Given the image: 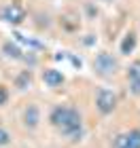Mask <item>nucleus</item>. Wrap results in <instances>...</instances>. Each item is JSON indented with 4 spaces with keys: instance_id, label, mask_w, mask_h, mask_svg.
<instances>
[{
    "instance_id": "1",
    "label": "nucleus",
    "mask_w": 140,
    "mask_h": 148,
    "mask_svg": "<svg viewBox=\"0 0 140 148\" xmlns=\"http://www.w3.org/2000/svg\"><path fill=\"white\" fill-rule=\"evenodd\" d=\"M59 131H62V136H66L68 140L72 142H77V140L83 138V119H81V112L77 108H72L68 119H66V123L59 127Z\"/></svg>"
},
{
    "instance_id": "2",
    "label": "nucleus",
    "mask_w": 140,
    "mask_h": 148,
    "mask_svg": "<svg viewBox=\"0 0 140 148\" xmlns=\"http://www.w3.org/2000/svg\"><path fill=\"white\" fill-rule=\"evenodd\" d=\"M96 108L102 114H110L117 108V95L110 89H102L98 93V97H96Z\"/></svg>"
},
{
    "instance_id": "3",
    "label": "nucleus",
    "mask_w": 140,
    "mask_h": 148,
    "mask_svg": "<svg viewBox=\"0 0 140 148\" xmlns=\"http://www.w3.org/2000/svg\"><path fill=\"white\" fill-rule=\"evenodd\" d=\"M112 146L115 148H140V129H130L125 133H119Z\"/></svg>"
},
{
    "instance_id": "4",
    "label": "nucleus",
    "mask_w": 140,
    "mask_h": 148,
    "mask_svg": "<svg viewBox=\"0 0 140 148\" xmlns=\"http://www.w3.org/2000/svg\"><path fill=\"white\" fill-rule=\"evenodd\" d=\"M93 68H96L100 74H112L117 68V59L110 55V53H100L93 62Z\"/></svg>"
},
{
    "instance_id": "5",
    "label": "nucleus",
    "mask_w": 140,
    "mask_h": 148,
    "mask_svg": "<svg viewBox=\"0 0 140 148\" xmlns=\"http://www.w3.org/2000/svg\"><path fill=\"white\" fill-rule=\"evenodd\" d=\"M23 17H26V13H23L21 6H17V4H9V6H4V9L0 11V19L6 21V23H21Z\"/></svg>"
},
{
    "instance_id": "6",
    "label": "nucleus",
    "mask_w": 140,
    "mask_h": 148,
    "mask_svg": "<svg viewBox=\"0 0 140 148\" xmlns=\"http://www.w3.org/2000/svg\"><path fill=\"white\" fill-rule=\"evenodd\" d=\"M38 123H41V110H38V106L32 104L23 110V125L28 129H36Z\"/></svg>"
},
{
    "instance_id": "7",
    "label": "nucleus",
    "mask_w": 140,
    "mask_h": 148,
    "mask_svg": "<svg viewBox=\"0 0 140 148\" xmlns=\"http://www.w3.org/2000/svg\"><path fill=\"white\" fill-rule=\"evenodd\" d=\"M43 80H45L47 87H59L64 83V74L59 70H55V68H47L43 72Z\"/></svg>"
},
{
    "instance_id": "8",
    "label": "nucleus",
    "mask_w": 140,
    "mask_h": 148,
    "mask_svg": "<svg viewBox=\"0 0 140 148\" xmlns=\"http://www.w3.org/2000/svg\"><path fill=\"white\" fill-rule=\"evenodd\" d=\"M30 85H32V74H30V70H23V72L15 78V87L23 91V89H28Z\"/></svg>"
},
{
    "instance_id": "9",
    "label": "nucleus",
    "mask_w": 140,
    "mask_h": 148,
    "mask_svg": "<svg viewBox=\"0 0 140 148\" xmlns=\"http://www.w3.org/2000/svg\"><path fill=\"white\" fill-rule=\"evenodd\" d=\"M134 47H136V36L130 32V34L123 38V42H121V53L123 55H130V53L134 51Z\"/></svg>"
},
{
    "instance_id": "10",
    "label": "nucleus",
    "mask_w": 140,
    "mask_h": 148,
    "mask_svg": "<svg viewBox=\"0 0 140 148\" xmlns=\"http://www.w3.org/2000/svg\"><path fill=\"white\" fill-rule=\"evenodd\" d=\"M2 51H4L9 57H13V59H21V51H19V47L13 45V42H4Z\"/></svg>"
},
{
    "instance_id": "11",
    "label": "nucleus",
    "mask_w": 140,
    "mask_h": 148,
    "mask_svg": "<svg viewBox=\"0 0 140 148\" xmlns=\"http://www.w3.org/2000/svg\"><path fill=\"white\" fill-rule=\"evenodd\" d=\"M128 78H130V80H136V78H140V62L130 64V68H128Z\"/></svg>"
},
{
    "instance_id": "12",
    "label": "nucleus",
    "mask_w": 140,
    "mask_h": 148,
    "mask_svg": "<svg viewBox=\"0 0 140 148\" xmlns=\"http://www.w3.org/2000/svg\"><path fill=\"white\" fill-rule=\"evenodd\" d=\"M6 144H11V133L6 131V129H2V127H0V148L6 146Z\"/></svg>"
},
{
    "instance_id": "13",
    "label": "nucleus",
    "mask_w": 140,
    "mask_h": 148,
    "mask_svg": "<svg viewBox=\"0 0 140 148\" xmlns=\"http://www.w3.org/2000/svg\"><path fill=\"white\" fill-rule=\"evenodd\" d=\"M130 91H132V95H140V78L130 80Z\"/></svg>"
},
{
    "instance_id": "14",
    "label": "nucleus",
    "mask_w": 140,
    "mask_h": 148,
    "mask_svg": "<svg viewBox=\"0 0 140 148\" xmlns=\"http://www.w3.org/2000/svg\"><path fill=\"white\" fill-rule=\"evenodd\" d=\"M13 36H15V38L19 40V42H23V45H30V47H41L38 42H34V40H28V38H23L21 34H19V32H15V34H13Z\"/></svg>"
},
{
    "instance_id": "15",
    "label": "nucleus",
    "mask_w": 140,
    "mask_h": 148,
    "mask_svg": "<svg viewBox=\"0 0 140 148\" xmlns=\"http://www.w3.org/2000/svg\"><path fill=\"white\" fill-rule=\"evenodd\" d=\"M6 102H9V91H6V87L0 85V106H4Z\"/></svg>"
}]
</instances>
